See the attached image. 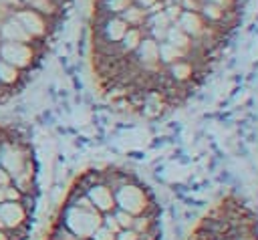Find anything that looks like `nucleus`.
<instances>
[{"instance_id": "1", "label": "nucleus", "mask_w": 258, "mask_h": 240, "mask_svg": "<svg viewBox=\"0 0 258 240\" xmlns=\"http://www.w3.org/2000/svg\"><path fill=\"white\" fill-rule=\"evenodd\" d=\"M246 0H95L93 22L121 16L143 38L179 50L204 83L236 30Z\"/></svg>"}, {"instance_id": "2", "label": "nucleus", "mask_w": 258, "mask_h": 240, "mask_svg": "<svg viewBox=\"0 0 258 240\" xmlns=\"http://www.w3.org/2000/svg\"><path fill=\"white\" fill-rule=\"evenodd\" d=\"M46 40L42 38H34L32 42H0V61L20 71H30L40 58Z\"/></svg>"}, {"instance_id": "3", "label": "nucleus", "mask_w": 258, "mask_h": 240, "mask_svg": "<svg viewBox=\"0 0 258 240\" xmlns=\"http://www.w3.org/2000/svg\"><path fill=\"white\" fill-rule=\"evenodd\" d=\"M113 194H115V208L125 210L131 216H139L143 212H157L151 194L137 182L123 184L117 190H113Z\"/></svg>"}, {"instance_id": "4", "label": "nucleus", "mask_w": 258, "mask_h": 240, "mask_svg": "<svg viewBox=\"0 0 258 240\" xmlns=\"http://www.w3.org/2000/svg\"><path fill=\"white\" fill-rule=\"evenodd\" d=\"M60 224L73 232L77 238L81 240H87L93 236V232L103 224V214L95 208L87 210V208H79V206H73V204H67L64 212H62V220Z\"/></svg>"}, {"instance_id": "5", "label": "nucleus", "mask_w": 258, "mask_h": 240, "mask_svg": "<svg viewBox=\"0 0 258 240\" xmlns=\"http://www.w3.org/2000/svg\"><path fill=\"white\" fill-rule=\"evenodd\" d=\"M12 16L22 24V28L32 36V38H42L46 40V36L54 30V22H50L46 16H42L40 12L36 10H30V8H18L12 12Z\"/></svg>"}, {"instance_id": "6", "label": "nucleus", "mask_w": 258, "mask_h": 240, "mask_svg": "<svg viewBox=\"0 0 258 240\" xmlns=\"http://www.w3.org/2000/svg\"><path fill=\"white\" fill-rule=\"evenodd\" d=\"M28 216L30 214L24 210V206L20 202L4 200L0 204V218H2L6 230H16L20 226H28Z\"/></svg>"}, {"instance_id": "7", "label": "nucleus", "mask_w": 258, "mask_h": 240, "mask_svg": "<svg viewBox=\"0 0 258 240\" xmlns=\"http://www.w3.org/2000/svg\"><path fill=\"white\" fill-rule=\"evenodd\" d=\"M87 198L91 200V204L101 212V214H107V212H113L115 210V194L113 190L99 182V184H93L91 188H87Z\"/></svg>"}, {"instance_id": "8", "label": "nucleus", "mask_w": 258, "mask_h": 240, "mask_svg": "<svg viewBox=\"0 0 258 240\" xmlns=\"http://www.w3.org/2000/svg\"><path fill=\"white\" fill-rule=\"evenodd\" d=\"M34 38L22 28V24L10 14L0 22V42H32Z\"/></svg>"}, {"instance_id": "9", "label": "nucleus", "mask_w": 258, "mask_h": 240, "mask_svg": "<svg viewBox=\"0 0 258 240\" xmlns=\"http://www.w3.org/2000/svg\"><path fill=\"white\" fill-rule=\"evenodd\" d=\"M22 4H24V8H30V10L40 12L42 16H46L54 24L62 16V4L56 2V0H22Z\"/></svg>"}, {"instance_id": "10", "label": "nucleus", "mask_w": 258, "mask_h": 240, "mask_svg": "<svg viewBox=\"0 0 258 240\" xmlns=\"http://www.w3.org/2000/svg\"><path fill=\"white\" fill-rule=\"evenodd\" d=\"M12 186H16L26 196H34L36 194V167H34L32 159L24 165V169L18 175L12 177Z\"/></svg>"}, {"instance_id": "11", "label": "nucleus", "mask_w": 258, "mask_h": 240, "mask_svg": "<svg viewBox=\"0 0 258 240\" xmlns=\"http://www.w3.org/2000/svg\"><path fill=\"white\" fill-rule=\"evenodd\" d=\"M113 214H115V218H117V222H119V226H121V228H131V224H133V216H131L129 212L115 208V210H113Z\"/></svg>"}, {"instance_id": "12", "label": "nucleus", "mask_w": 258, "mask_h": 240, "mask_svg": "<svg viewBox=\"0 0 258 240\" xmlns=\"http://www.w3.org/2000/svg\"><path fill=\"white\" fill-rule=\"evenodd\" d=\"M93 240H115V232H111L105 224H101L95 232H93V236H91Z\"/></svg>"}, {"instance_id": "13", "label": "nucleus", "mask_w": 258, "mask_h": 240, "mask_svg": "<svg viewBox=\"0 0 258 240\" xmlns=\"http://www.w3.org/2000/svg\"><path fill=\"white\" fill-rule=\"evenodd\" d=\"M4 196H6V200H10V202H20V200H22V192H20L16 186H12V184H8V186L4 188Z\"/></svg>"}, {"instance_id": "14", "label": "nucleus", "mask_w": 258, "mask_h": 240, "mask_svg": "<svg viewBox=\"0 0 258 240\" xmlns=\"http://www.w3.org/2000/svg\"><path fill=\"white\" fill-rule=\"evenodd\" d=\"M137 238H139V234L133 228H121L115 234V240H137Z\"/></svg>"}, {"instance_id": "15", "label": "nucleus", "mask_w": 258, "mask_h": 240, "mask_svg": "<svg viewBox=\"0 0 258 240\" xmlns=\"http://www.w3.org/2000/svg\"><path fill=\"white\" fill-rule=\"evenodd\" d=\"M137 240H159V230H157V226L151 228V230H147V232H141Z\"/></svg>"}, {"instance_id": "16", "label": "nucleus", "mask_w": 258, "mask_h": 240, "mask_svg": "<svg viewBox=\"0 0 258 240\" xmlns=\"http://www.w3.org/2000/svg\"><path fill=\"white\" fill-rule=\"evenodd\" d=\"M8 184H12V177H10V173L0 165V186H8Z\"/></svg>"}, {"instance_id": "17", "label": "nucleus", "mask_w": 258, "mask_h": 240, "mask_svg": "<svg viewBox=\"0 0 258 240\" xmlns=\"http://www.w3.org/2000/svg\"><path fill=\"white\" fill-rule=\"evenodd\" d=\"M4 188H6V186H0V204L6 200V196H4Z\"/></svg>"}, {"instance_id": "18", "label": "nucleus", "mask_w": 258, "mask_h": 240, "mask_svg": "<svg viewBox=\"0 0 258 240\" xmlns=\"http://www.w3.org/2000/svg\"><path fill=\"white\" fill-rule=\"evenodd\" d=\"M0 230H6V228H4V222H2V218H0Z\"/></svg>"}, {"instance_id": "19", "label": "nucleus", "mask_w": 258, "mask_h": 240, "mask_svg": "<svg viewBox=\"0 0 258 240\" xmlns=\"http://www.w3.org/2000/svg\"><path fill=\"white\" fill-rule=\"evenodd\" d=\"M56 2H60V4H62V0H56Z\"/></svg>"}]
</instances>
